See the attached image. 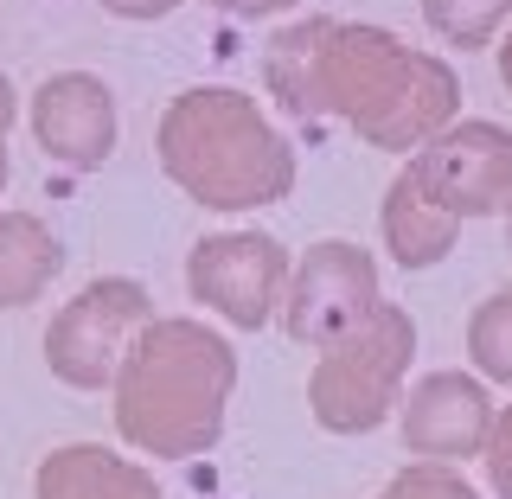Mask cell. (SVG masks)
Returning a JSON list of instances; mask_svg holds the SVG:
<instances>
[{
    "mask_svg": "<svg viewBox=\"0 0 512 499\" xmlns=\"http://www.w3.org/2000/svg\"><path fill=\"white\" fill-rule=\"evenodd\" d=\"M410 186L448 218H493L512 212V128L500 122H448L410 160Z\"/></svg>",
    "mask_w": 512,
    "mask_h": 499,
    "instance_id": "5",
    "label": "cell"
},
{
    "mask_svg": "<svg viewBox=\"0 0 512 499\" xmlns=\"http://www.w3.org/2000/svg\"><path fill=\"white\" fill-rule=\"evenodd\" d=\"M455 231H461V224L448 212H436V205L410 186V173H397L391 192H384V244H391L397 263H404V269L442 263V256L455 250Z\"/></svg>",
    "mask_w": 512,
    "mask_h": 499,
    "instance_id": "12",
    "label": "cell"
},
{
    "mask_svg": "<svg viewBox=\"0 0 512 499\" xmlns=\"http://www.w3.org/2000/svg\"><path fill=\"white\" fill-rule=\"evenodd\" d=\"M378 263H372V250H359V244H314L308 256H301V269H295V282H288V301H282V320H288V340L295 346H333V340H346L352 327H359L365 314L378 308Z\"/></svg>",
    "mask_w": 512,
    "mask_h": 499,
    "instance_id": "7",
    "label": "cell"
},
{
    "mask_svg": "<svg viewBox=\"0 0 512 499\" xmlns=\"http://www.w3.org/2000/svg\"><path fill=\"white\" fill-rule=\"evenodd\" d=\"M148 320H154L148 288L128 282V276H103L77 301H64V314L45 333V365L64 384H77V391H103V384H116L122 352L135 346V333Z\"/></svg>",
    "mask_w": 512,
    "mask_h": 499,
    "instance_id": "6",
    "label": "cell"
},
{
    "mask_svg": "<svg viewBox=\"0 0 512 499\" xmlns=\"http://www.w3.org/2000/svg\"><path fill=\"white\" fill-rule=\"evenodd\" d=\"M500 77H506V84H512V39L500 45Z\"/></svg>",
    "mask_w": 512,
    "mask_h": 499,
    "instance_id": "21",
    "label": "cell"
},
{
    "mask_svg": "<svg viewBox=\"0 0 512 499\" xmlns=\"http://www.w3.org/2000/svg\"><path fill=\"white\" fill-rule=\"evenodd\" d=\"M32 135L64 167H103L116 148V96L103 77L64 71L32 90Z\"/></svg>",
    "mask_w": 512,
    "mask_h": 499,
    "instance_id": "9",
    "label": "cell"
},
{
    "mask_svg": "<svg viewBox=\"0 0 512 499\" xmlns=\"http://www.w3.org/2000/svg\"><path fill=\"white\" fill-rule=\"evenodd\" d=\"M212 7H224V13H244V20H256V13H282V7H295V0H212Z\"/></svg>",
    "mask_w": 512,
    "mask_h": 499,
    "instance_id": "19",
    "label": "cell"
},
{
    "mask_svg": "<svg viewBox=\"0 0 512 499\" xmlns=\"http://www.w3.org/2000/svg\"><path fill=\"white\" fill-rule=\"evenodd\" d=\"M7 122H13V84L0 77V135H7Z\"/></svg>",
    "mask_w": 512,
    "mask_h": 499,
    "instance_id": "20",
    "label": "cell"
},
{
    "mask_svg": "<svg viewBox=\"0 0 512 499\" xmlns=\"http://www.w3.org/2000/svg\"><path fill=\"white\" fill-rule=\"evenodd\" d=\"M109 13H122V20H160V13H173L180 0H103Z\"/></svg>",
    "mask_w": 512,
    "mask_h": 499,
    "instance_id": "18",
    "label": "cell"
},
{
    "mask_svg": "<svg viewBox=\"0 0 512 499\" xmlns=\"http://www.w3.org/2000/svg\"><path fill=\"white\" fill-rule=\"evenodd\" d=\"M64 250L32 212H0V308H26L58 276Z\"/></svg>",
    "mask_w": 512,
    "mask_h": 499,
    "instance_id": "13",
    "label": "cell"
},
{
    "mask_svg": "<svg viewBox=\"0 0 512 499\" xmlns=\"http://www.w3.org/2000/svg\"><path fill=\"white\" fill-rule=\"evenodd\" d=\"M160 167L212 212H256L295 186V154L244 90H186L160 116Z\"/></svg>",
    "mask_w": 512,
    "mask_h": 499,
    "instance_id": "3",
    "label": "cell"
},
{
    "mask_svg": "<svg viewBox=\"0 0 512 499\" xmlns=\"http://www.w3.org/2000/svg\"><path fill=\"white\" fill-rule=\"evenodd\" d=\"M378 499H474V487L455 468H442V461H423V468H404Z\"/></svg>",
    "mask_w": 512,
    "mask_h": 499,
    "instance_id": "16",
    "label": "cell"
},
{
    "mask_svg": "<svg viewBox=\"0 0 512 499\" xmlns=\"http://www.w3.org/2000/svg\"><path fill=\"white\" fill-rule=\"evenodd\" d=\"M0 186H7V135H0Z\"/></svg>",
    "mask_w": 512,
    "mask_h": 499,
    "instance_id": "22",
    "label": "cell"
},
{
    "mask_svg": "<svg viewBox=\"0 0 512 499\" xmlns=\"http://www.w3.org/2000/svg\"><path fill=\"white\" fill-rule=\"evenodd\" d=\"M468 352H474V365L487 378L512 384V288H500V295H487L474 308V320H468Z\"/></svg>",
    "mask_w": 512,
    "mask_h": 499,
    "instance_id": "15",
    "label": "cell"
},
{
    "mask_svg": "<svg viewBox=\"0 0 512 499\" xmlns=\"http://www.w3.org/2000/svg\"><path fill=\"white\" fill-rule=\"evenodd\" d=\"M39 499H160L154 474L109 455L96 442H71L39 461Z\"/></svg>",
    "mask_w": 512,
    "mask_h": 499,
    "instance_id": "11",
    "label": "cell"
},
{
    "mask_svg": "<svg viewBox=\"0 0 512 499\" xmlns=\"http://www.w3.org/2000/svg\"><path fill=\"white\" fill-rule=\"evenodd\" d=\"M423 20L436 26L448 45L474 52V45H487L493 32L512 20V0H423Z\"/></svg>",
    "mask_w": 512,
    "mask_h": 499,
    "instance_id": "14",
    "label": "cell"
},
{
    "mask_svg": "<svg viewBox=\"0 0 512 499\" xmlns=\"http://www.w3.org/2000/svg\"><path fill=\"white\" fill-rule=\"evenodd\" d=\"M237 352L205 320H148L116 365V423L141 455L186 461L224 429Z\"/></svg>",
    "mask_w": 512,
    "mask_h": 499,
    "instance_id": "2",
    "label": "cell"
},
{
    "mask_svg": "<svg viewBox=\"0 0 512 499\" xmlns=\"http://www.w3.org/2000/svg\"><path fill=\"white\" fill-rule=\"evenodd\" d=\"M263 77L288 116H346L372 148H423L455 122V71L429 52H410L384 26L301 20L269 39Z\"/></svg>",
    "mask_w": 512,
    "mask_h": 499,
    "instance_id": "1",
    "label": "cell"
},
{
    "mask_svg": "<svg viewBox=\"0 0 512 499\" xmlns=\"http://www.w3.org/2000/svg\"><path fill=\"white\" fill-rule=\"evenodd\" d=\"M410 352H416V327L404 308L378 301L346 340L320 346L314 384H308V404L314 423L333 429V436H359V429H378L397 404V384L410 372Z\"/></svg>",
    "mask_w": 512,
    "mask_h": 499,
    "instance_id": "4",
    "label": "cell"
},
{
    "mask_svg": "<svg viewBox=\"0 0 512 499\" xmlns=\"http://www.w3.org/2000/svg\"><path fill=\"white\" fill-rule=\"evenodd\" d=\"M282 282H288V250L276 237H256V231L205 237V244L186 256L192 301H205V308L224 314L231 327H263L282 301Z\"/></svg>",
    "mask_w": 512,
    "mask_h": 499,
    "instance_id": "8",
    "label": "cell"
},
{
    "mask_svg": "<svg viewBox=\"0 0 512 499\" xmlns=\"http://www.w3.org/2000/svg\"><path fill=\"white\" fill-rule=\"evenodd\" d=\"M493 404L474 378L461 372H429L404 404V448L429 461H468L487 448Z\"/></svg>",
    "mask_w": 512,
    "mask_h": 499,
    "instance_id": "10",
    "label": "cell"
},
{
    "mask_svg": "<svg viewBox=\"0 0 512 499\" xmlns=\"http://www.w3.org/2000/svg\"><path fill=\"white\" fill-rule=\"evenodd\" d=\"M480 461H487V480H493V493L512 499V410L506 416H493V429H487V448H480Z\"/></svg>",
    "mask_w": 512,
    "mask_h": 499,
    "instance_id": "17",
    "label": "cell"
}]
</instances>
